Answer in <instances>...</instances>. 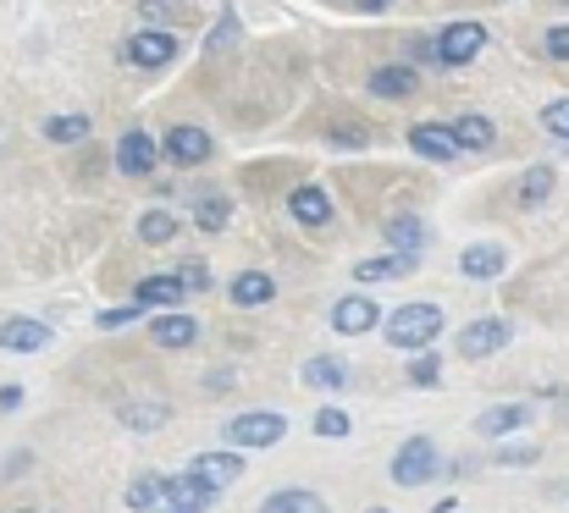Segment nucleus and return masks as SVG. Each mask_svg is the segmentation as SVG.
Here are the masks:
<instances>
[{
    "instance_id": "obj_26",
    "label": "nucleus",
    "mask_w": 569,
    "mask_h": 513,
    "mask_svg": "<svg viewBox=\"0 0 569 513\" xmlns=\"http://www.w3.org/2000/svg\"><path fill=\"white\" fill-rule=\"evenodd\" d=\"M305 381H310V386H321V392H338V386L349 381V370H343V359H332V353H316V359L305 364Z\"/></svg>"
},
{
    "instance_id": "obj_34",
    "label": "nucleus",
    "mask_w": 569,
    "mask_h": 513,
    "mask_svg": "<svg viewBox=\"0 0 569 513\" xmlns=\"http://www.w3.org/2000/svg\"><path fill=\"white\" fill-rule=\"evenodd\" d=\"M542 128H548L553 139H565V144H569V100H553V105H542Z\"/></svg>"
},
{
    "instance_id": "obj_21",
    "label": "nucleus",
    "mask_w": 569,
    "mask_h": 513,
    "mask_svg": "<svg viewBox=\"0 0 569 513\" xmlns=\"http://www.w3.org/2000/svg\"><path fill=\"white\" fill-rule=\"evenodd\" d=\"M415 271V254H381V260H355V276L360 282H398V276H409Z\"/></svg>"
},
{
    "instance_id": "obj_42",
    "label": "nucleus",
    "mask_w": 569,
    "mask_h": 513,
    "mask_svg": "<svg viewBox=\"0 0 569 513\" xmlns=\"http://www.w3.org/2000/svg\"><path fill=\"white\" fill-rule=\"evenodd\" d=\"M360 11H387V0H355Z\"/></svg>"
},
{
    "instance_id": "obj_4",
    "label": "nucleus",
    "mask_w": 569,
    "mask_h": 513,
    "mask_svg": "<svg viewBox=\"0 0 569 513\" xmlns=\"http://www.w3.org/2000/svg\"><path fill=\"white\" fill-rule=\"evenodd\" d=\"M221 436H227L232 447H271V442L288 436V420H282V414H238V420H227Z\"/></svg>"
},
{
    "instance_id": "obj_31",
    "label": "nucleus",
    "mask_w": 569,
    "mask_h": 513,
    "mask_svg": "<svg viewBox=\"0 0 569 513\" xmlns=\"http://www.w3.org/2000/svg\"><path fill=\"white\" fill-rule=\"evenodd\" d=\"M122 425L156 431V425H167V403H122Z\"/></svg>"
},
{
    "instance_id": "obj_39",
    "label": "nucleus",
    "mask_w": 569,
    "mask_h": 513,
    "mask_svg": "<svg viewBox=\"0 0 569 513\" xmlns=\"http://www.w3.org/2000/svg\"><path fill=\"white\" fill-rule=\"evenodd\" d=\"M178 276H183V282H189L193 293H199V288H210V265H204V260H189V265H183V271H178Z\"/></svg>"
},
{
    "instance_id": "obj_36",
    "label": "nucleus",
    "mask_w": 569,
    "mask_h": 513,
    "mask_svg": "<svg viewBox=\"0 0 569 513\" xmlns=\"http://www.w3.org/2000/svg\"><path fill=\"white\" fill-rule=\"evenodd\" d=\"M542 50H548L553 61H569V22H559V28L542 33Z\"/></svg>"
},
{
    "instance_id": "obj_2",
    "label": "nucleus",
    "mask_w": 569,
    "mask_h": 513,
    "mask_svg": "<svg viewBox=\"0 0 569 513\" xmlns=\"http://www.w3.org/2000/svg\"><path fill=\"white\" fill-rule=\"evenodd\" d=\"M437 475V442L431 436H409L398 453H392V481L398 486H426Z\"/></svg>"
},
{
    "instance_id": "obj_37",
    "label": "nucleus",
    "mask_w": 569,
    "mask_h": 513,
    "mask_svg": "<svg viewBox=\"0 0 569 513\" xmlns=\"http://www.w3.org/2000/svg\"><path fill=\"white\" fill-rule=\"evenodd\" d=\"M144 315V304H122V310H106L100 315V332H117V326H128V321H139Z\"/></svg>"
},
{
    "instance_id": "obj_29",
    "label": "nucleus",
    "mask_w": 569,
    "mask_h": 513,
    "mask_svg": "<svg viewBox=\"0 0 569 513\" xmlns=\"http://www.w3.org/2000/svg\"><path fill=\"white\" fill-rule=\"evenodd\" d=\"M553 182H559V171L553 167H531L526 171V182H520V204H526V210H537V204L553 193Z\"/></svg>"
},
{
    "instance_id": "obj_18",
    "label": "nucleus",
    "mask_w": 569,
    "mask_h": 513,
    "mask_svg": "<svg viewBox=\"0 0 569 513\" xmlns=\"http://www.w3.org/2000/svg\"><path fill=\"white\" fill-rule=\"evenodd\" d=\"M150 342L156 348H193L199 342V321L193 315H156L150 321Z\"/></svg>"
},
{
    "instance_id": "obj_45",
    "label": "nucleus",
    "mask_w": 569,
    "mask_h": 513,
    "mask_svg": "<svg viewBox=\"0 0 569 513\" xmlns=\"http://www.w3.org/2000/svg\"><path fill=\"white\" fill-rule=\"evenodd\" d=\"M565 6H569V0H565Z\"/></svg>"
},
{
    "instance_id": "obj_5",
    "label": "nucleus",
    "mask_w": 569,
    "mask_h": 513,
    "mask_svg": "<svg viewBox=\"0 0 569 513\" xmlns=\"http://www.w3.org/2000/svg\"><path fill=\"white\" fill-rule=\"evenodd\" d=\"M481 44H487L481 22H453L437 33V67H465L470 56H481Z\"/></svg>"
},
{
    "instance_id": "obj_19",
    "label": "nucleus",
    "mask_w": 569,
    "mask_h": 513,
    "mask_svg": "<svg viewBox=\"0 0 569 513\" xmlns=\"http://www.w3.org/2000/svg\"><path fill=\"white\" fill-rule=\"evenodd\" d=\"M448 133L459 139V150H492V144H498V128H492L487 117H476V111L453 117V122H448Z\"/></svg>"
},
{
    "instance_id": "obj_28",
    "label": "nucleus",
    "mask_w": 569,
    "mask_h": 513,
    "mask_svg": "<svg viewBox=\"0 0 569 513\" xmlns=\"http://www.w3.org/2000/svg\"><path fill=\"white\" fill-rule=\"evenodd\" d=\"M178 227H183V221H178L172 210H144V215H139V238H144V243H172Z\"/></svg>"
},
{
    "instance_id": "obj_12",
    "label": "nucleus",
    "mask_w": 569,
    "mask_h": 513,
    "mask_svg": "<svg viewBox=\"0 0 569 513\" xmlns=\"http://www.w3.org/2000/svg\"><path fill=\"white\" fill-rule=\"evenodd\" d=\"M210 486L204 481H193V475H178V481H167V497H161V509L150 513H204L210 509Z\"/></svg>"
},
{
    "instance_id": "obj_13",
    "label": "nucleus",
    "mask_w": 569,
    "mask_h": 513,
    "mask_svg": "<svg viewBox=\"0 0 569 513\" xmlns=\"http://www.w3.org/2000/svg\"><path fill=\"white\" fill-rule=\"evenodd\" d=\"M409 150L426 155V161H453V155H459V139H453L442 122H415V128H409Z\"/></svg>"
},
{
    "instance_id": "obj_43",
    "label": "nucleus",
    "mask_w": 569,
    "mask_h": 513,
    "mask_svg": "<svg viewBox=\"0 0 569 513\" xmlns=\"http://www.w3.org/2000/svg\"><path fill=\"white\" fill-rule=\"evenodd\" d=\"M17 513H33V509H17Z\"/></svg>"
},
{
    "instance_id": "obj_33",
    "label": "nucleus",
    "mask_w": 569,
    "mask_h": 513,
    "mask_svg": "<svg viewBox=\"0 0 569 513\" xmlns=\"http://www.w3.org/2000/svg\"><path fill=\"white\" fill-rule=\"evenodd\" d=\"M316 436H349V414L343 409H316Z\"/></svg>"
},
{
    "instance_id": "obj_8",
    "label": "nucleus",
    "mask_w": 569,
    "mask_h": 513,
    "mask_svg": "<svg viewBox=\"0 0 569 513\" xmlns=\"http://www.w3.org/2000/svg\"><path fill=\"white\" fill-rule=\"evenodd\" d=\"M288 215H293L299 227H327V221H332V193H327L321 182H299V188L288 193Z\"/></svg>"
},
{
    "instance_id": "obj_30",
    "label": "nucleus",
    "mask_w": 569,
    "mask_h": 513,
    "mask_svg": "<svg viewBox=\"0 0 569 513\" xmlns=\"http://www.w3.org/2000/svg\"><path fill=\"white\" fill-rule=\"evenodd\" d=\"M44 139H50V144H78V139H89V117H78V111L50 117V122H44Z\"/></svg>"
},
{
    "instance_id": "obj_24",
    "label": "nucleus",
    "mask_w": 569,
    "mask_h": 513,
    "mask_svg": "<svg viewBox=\"0 0 569 513\" xmlns=\"http://www.w3.org/2000/svg\"><path fill=\"white\" fill-rule=\"evenodd\" d=\"M260 513H327V503L316 497V492H305V486H293V492H271Z\"/></svg>"
},
{
    "instance_id": "obj_20",
    "label": "nucleus",
    "mask_w": 569,
    "mask_h": 513,
    "mask_svg": "<svg viewBox=\"0 0 569 513\" xmlns=\"http://www.w3.org/2000/svg\"><path fill=\"white\" fill-rule=\"evenodd\" d=\"M183 299H189V282H183V276H144L139 293H133V304H144V310H156V304H183Z\"/></svg>"
},
{
    "instance_id": "obj_10",
    "label": "nucleus",
    "mask_w": 569,
    "mask_h": 513,
    "mask_svg": "<svg viewBox=\"0 0 569 513\" xmlns=\"http://www.w3.org/2000/svg\"><path fill=\"white\" fill-rule=\"evenodd\" d=\"M156 161H161L156 139H150L144 128H128V133H122V144H117V171H128V177H150Z\"/></svg>"
},
{
    "instance_id": "obj_35",
    "label": "nucleus",
    "mask_w": 569,
    "mask_h": 513,
    "mask_svg": "<svg viewBox=\"0 0 569 513\" xmlns=\"http://www.w3.org/2000/svg\"><path fill=\"white\" fill-rule=\"evenodd\" d=\"M437 375H442L437 353H415V364H409V381H415V386H437Z\"/></svg>"
},
{
    "instance_id": "obj_15",
    "label": "nucleus",
    "mask_w": 569,
    "mask_h": 513,
    "mask_svg": "<svg viewBox=\"0 0 569 513\" xmlns=\"http://www.w3.org/2000/svg\"><path fill=\"white\" fill-rule=\"evenodd\" d=\"M227 293H232V304H238V310H260V304H271V299H277V282H271L266 271H238Z\"/></svg>"
},
{
    "instance_id": "obj_11",
    "label": "nucleus",
    "mask_w": 569,
    "mask_h": 513,
    "mask_svg": "<svg viewBox=\"0 0 569 513\" xmlns=\"http://www.w3.org/2000/svg\"><path fill=\"white\" fill-rule=\"evenodd\" d=\"M189 475L193 481H204L210 492H227V486L243 475V459H238V447H232V453H199V459L189 464Z\"/></svg>"
},
{
    "instance_id": "obj_32",
    "label": "nucleus",
    "mask_w": 569,
    "mask_h": 513,
    "mask_svg": "<svg viewBox=\"0 0 569 513\" xmlns=\"http://www.w3.org/2000/svg\"><path fill=\"white\" fill-rule=\"evenodd\" d=\"M139 11L144 17H156V22H189V0H139Z\"/></svg>"
},
{
    "instance_id": "obj_1",
    "label": "nucleus",
    "mask_w": 569,
    "mask_h": 513,
    "mask_svg": "<svg viewBox=\"0 0 569 513\" xmlns=\"http://www.w3.org/2000/svg\"><path fill=\"white\" fill-rule=\"evenodd\" d=\"M442 332V310L437 304H403L387 315V342L392 348H409V353H426V342Z\"/></svg>"
},
{
    "instance_id": "obj_38",
    "label": "nucleus",
    "mask_w": 569,
    "mask_h": 513,
    "mask_svg": "<svg viewBox=\"0 0 569 513\" xmlns=\"http://www.w3.org/2000/svg\"><path fill=\"white\" fill-rule=\"evenodd\" d=\"M232 39H238V22H232V11H227V17L210 28V39H204V44H210V50H227Z\"/></svg>"
},
{
    "instance_id": "obj_7",
    "label": "nucleus",
    "mask_w": 569,
    "mask_h": 513,
    "mask_svg": "<svg viewBox=\"0 0 569 513\" xmlns=\"http://www.w3.org/2000/svg\"><path fill=\"white\" fill-rule=\"evenodd\" d=\"M161 155H167L172 167H183V171L204 167V161H210V133H204V128H189V122H183V128H167Z\"/></svg>"
},
{
    "instance_id": "obj_9",
    "label": "nucleus",
    "mask_w": 569,
    "mask_h": 513,
    "mask_svg": "<svg viewBox=\"0 0 569 513\" xmlns=\"http://www.w3.org/2000/svg\"><path fill=\"white\" fill-rule=\"evenodd\" d=\"M377 321H381V310H377V299H366V293H349V299L332 304V326H338L343 338H366Z\"/></svg>"
},
{
    "instance_id": "obj_6",
    "label": "nucleus",
    "mask_w": 569,
    "mask_h": 513,
    "mask_svg": "<svg viewBox=\"0 0 569 513\" xmlns=\"http://www.w3.org/2000/svg\"><path fill=\"white\" fill-rule=\"evenodd\" d=\"M509 338H515V326L503 321V315H487V321H470L465 332H459V353L465 359H487V353H498V348H509Z\"/></svg>"
},
{
    "instance_id": "obj_17",
    "label": "nucleus",
    "mask_w": 569,
    "mask_h": 513,
    "mask_svg": "<svg viewBox=\"0 0 569 513\" xmlns=\"http://www.w3.org/2000/svg\"><path fill=\"white\" fill-rule=\"evenodd\" d=\"M0 348H11V353H39V348H50V326H39V321H0Z\"/></svg>"
},
{
    "instance_id": "obj_3",
    "label": "nucleus",
    "mask_w": 569,
    "mask_h": 513,
    "mask_svg": "<svg viewBox=\"0 0 569 513\" xmlns=\"http://www.w3.org/2000/svg\"><path fill=\"white\" fill-rule=\"evenodd\" d=\"M122 56H128L133 67H144V72H161V67L178 61V33H167V28H144V33H133V39L122 44Z\"/></svg>"
},
{
    "instance_id": "obj_22",
    "label": "nucleus",
    "mask_w": 569,
    "mask_h": 513,
    "mask_svg": "<svg viewBox=\"0 0 569 513\" xmlns=\"http://www.w3.org/2000/svg\"><path fill=\"white\" fill-rule=\"evenodd\" d=\"M526 420H531L526 403H498V409H487V414L476 420V431H481V436H509V431H520Z\"/></svg>"
},
{
    "instance_id": "obj_27",
    "label": "nucleus",
    "mask_w": 569,
    "mask_h": 513,
    "mask_svg": "<svg viewBox=\"0 0 569 513\" xmlns=\"http://www.w3.org/2000/svg\"><path fill=\"white\" fill-rule=\"evenodd\" d=\"M161 497H167V475H139V481L128 486V509L133 513L161 509Z\"/></svg>"
},
{
    "instance_id": "obj_23",
    "label": "nucleus",
    "mask_w": 569,
    "mask_h": 513,
    "mask_svg": "<svg viewBox=\"0 0 569 513\" xmlns=\"http://www.w3.org/2000/svg\"><path fill=\"white\" fill-rule=\"evenodd\" d=\"M387 243H392L398 254H415V249L426 243V221H420V215H387Z\"/></svg>"
},
{
    "instance_id": "obj_25",
    "label": "nucleus",
    "mask_w": 569,
    "mask_h": 513,
    "mask_svg": "<svg viewBox=\"0 0 569 513\" xmlns=\"http://www.w3.org/2000/svg\"><path fill=\"white\" fill-rule=\"evenodd\" d=\"M227 215H232V204L221 193H199L193 199V227L199 232H227Z\"/></svg>"
},
{
    "instance_id": "obj_14",
    "label": "nucleus",
    "mask_w": 569,
    "mask_h": 513,
    "mask_svg": "<svg viewBox=\"0 0 569 513\" xmlns=\"http://www.w3.org/2000/svg\"><path fill=\"white\" fill-rule=\"evenodd\" d=\"M459 271H465L470 282H492V276L509 271V254H503V243H470V249L459 254Z\"/></svg>"
},
{
    "instance_id": "obj_16",
    "label": "nucleus",
    "mask_w": 569,
    "mask_h": 513,
    "mask_svg": "<svg viewBox=\"0 0 569 513\" xmlns=\"http://www.w3.org/2000/svg\"><path fill=\"white\" fill-rule=\"evenodd\" d=\"M366 89H371L377 100H409V94L420 89V72H415V67H377Z\"/></svg>"
},
{
    "instance_id": "obj_44",
    "label": "nucleus",
    "mask_w": 569,
    "mask_h": 513,
    "mask_svg": "<svg viewBox=\"0 0 569 513\" xmlns=\"http://www.w3.org/2000/svg\"><path fill=\"white\" fill-rule=\"evenodd\" d=\"M371 513H387V509H371Z\"/></svg>"
},
{
    "instance_id": "obj_40",
    "label": "nucleus",
    "mask_w": 569,
    "mask_h": 513,
    "mask_svg": "<svg viewBox=\"0 0 569 513\" xmlns=\"http://www.w3.org/2000/svg\"><path fill=\"white\" fill-rule=\"evenodd\" d=\"M498 464H537V447H503Z\"/></svg>"
},
{
    "instance_id": "obj_41",
    "label": "nucleus",
    "mask_w": 569,
    "mask_h": 513,
    "mask_svg": "<svg viewBox=\"0 0 569 513\" xmlns=\"http://www.w3.org/2000/svg\"><path fill=\"white\" fill-rule=\"evenodd\" d=\"M22 403V386H0V409H17Z\"/></svg>"
}]
</instances>
